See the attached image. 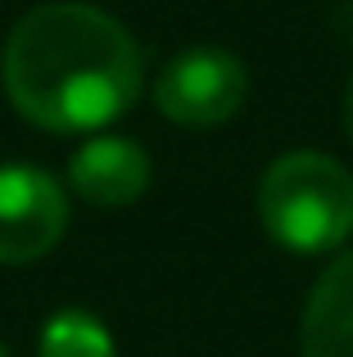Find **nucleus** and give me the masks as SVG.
I'll return each mask as SVG.
<instances>
[{"label": "nucleus", "instance_id": "f257e3e1", "mask_svg": "<svg viewBox=\"0 0 353 357\" xmlns=\"http://www.w3.org/2000/svg\"><path fill=\"white\" fill-rule=\"evenodd\" d=\"M0 82L41 131H105L141 96V45L114 14L77 0L36 5L9 27Z\"/></svg>", "mask_w": 353, "mask_h": 357}, {"label": "nucleus", "instance_id": "f03ea898", "mask_svg": "<svg viewBox=\"0 0 353 357\" xmlns=\"http://www.w3.org/2000/svg\"><path fill=\"white\" fill-rule=\"evenodd\" d=\"M258 218L290 253H336L353 231V172L322 149H290L258 176Z\"/></svg>", "mask_w": 353, "mask_h": 357}, {"label": "nucleus", "instance_id": "7ed1b4c3", "mask_svg": "<svg viewBox=\"0 0 353 357\" xmlns=\"http://www.w3.org/2000/svg\"><path fill=\"white\" fill-rule=\"evenodd\" d=\"M249 100V68L222 45H190L154 82V105L176 127H222Z\"/></svg>", "mask_w": 353, "mask_h": 357}, {"label": "nucleus", "instance_id": "20e7f679", "mask_svg": "<svg viewBox=\"0 0 353 357\" xmlns=\"http://www.w3.org/2000/svg\"><path fill=\"white\" fill-rule=\"evenodd\" d=\"M68 231V190L45 167L0 163V267L41 262Z\"/></svg>", "mask_w": 353, "mask_h": 357}, {"label": "nucleus", "instance_id": "39448f33", "mask_svg": "<svg viewBox=\"0 0 353 357\" xmlns=\"http://www.w3.org/2000/svg\"><path fill=\"white\" fill-rule=\"evenodd\" d=\"M154 163L136 140L127 136H91L68 154L63 181L73 195H82L96 208H127L150 190Z\"/></svg>", "mask_w": 353, "mask_h": 357}, {"label": "nucleus", "instance_id": "423d86ee", "mask_svg": "<svg viewBox=\"0 0 353 357\" xmlns=\"http://www.w3.org/2000/svg\"><path fill=\"white\" fill-rule=\"evenodd\" d=\"M303 357H353V249L336 253L313 280L299 317Z\"/></svg>", "mask_w": 353, "mask_h": 357}, {"label": "nucleus", "instance_id": "0eeeda50", "mask_svg": "<svg viewBox=\"0 0 353 357\" xmlns=\"http://www.w3.org/2000/svg\"><path fill=\"white\" fill-rule=\"evenodd\" d=\"M32 357H118L109 326L87 307H59L36 335Z\"/></svg>", "mask_w": 353, "mask_h": 357}, {"label": "nucleus", "instance_id": "6e6552de", "mask_svg": "<svg viewBox=\"0 0 353 357\" xmlns=\"http://www.w3.org/2000/svg\"><path fill=\"white\" fill-rule=\"evenodd\" d=\"M345 136L353 140V73H349V86H345Z\"/></svg>", "mask_w": 353, "mask_h": 357}, {"label": "nucleus", "instance_id": "1a4fd4ad", "mask_svg": "<svg viewBox=\"0 0 353 357\" xmlns=\"http://www.w3.org/2000/svg\"><path fill=\"white\" fill-rule=\"evenodd\" d=\"M0 357H14V353H9V344H0Z\"/></svg>", "mask_w": 353, "mask_h": 357}]
</instances>
